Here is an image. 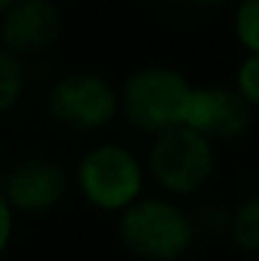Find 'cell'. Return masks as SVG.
Here are the masks:
<instances>
[{
    "label": "cell",
    "instance_id": "obj_1",
    "mask_svg": "<svg viewBox=\"0 0 259 261\" xmlns=\"http://www.w3.org/2000/svg\"><path fill=\"white\" fill-rule=\"evenodd\" d=\"M117 236L137 261H181L198 242L190 211L168 195H143L123 208Z\"/></svg>",
    "mask_w": 259,
    "mask_h": 261
},
{
    "label": "cell",
    "instance_id": "obj_2",
    "mask_svg": "<svg viewBox=\"0 0 259 261\" xmlns=\"http://www.w3.org/2000/svg\"><path fill=\"white\" fill-rule=\"evenodd\" d=\"M193 84L181 70L168 64H145L131 70L117 86L120 117L145 136L184 125Z\"/></svg>",
    "mask_w": 259,
    "mask_h": 261
},
{
    "label": "cell",
    "instance_id": "obj_3",
    "mask_svg": "<svg viewBox=\"0 0 259 261\" xmlns=\"http://www.w3.org/2000/svg\"><path fill=\"white\" fill-rule=\"evenodd\" d=\"M73 184L86 206L103 214H120L143 197L145 164L131 147L120 142H101L78 159Z\"/></svg>",
    "mask_w": 259,
    "mask_h": 261
},
{
    "label": "cell",
    "instance_id": "obj_4",
    "mask_svg": "<svg viewBox=\"0 0 259 261\" xmlns=\"http://www.w3.org/2000/svg\"><path fill=\"white\" fill-rule=\"evenodd\" d=\"M145 175L168 197H193L212 181L218 159L215 145L187 125L168 128L151 136V147L145 156Z\"/></svg>",
    "mask_w": 259,
    "mask_h": 261
},
{
    "label": "cell",
    "instance_id": "obj_5",
    "mask_svg": "<svg viewBox=\"0 0 259 261\" xmlns=\"http://www.w3.org/2000/svg\"><path fill=\"white\" fill-rule=\"evenodd\" d=\"M48 114L56 125L76 134H95L120 117L117 86L101 72L78 70L56 78L45 97Z\"/></svg>",
    "mask_w": 259,
    "mask_h": 261
},
{
    "label": "cell",
    "instance_id": "obj_6",
    "mask_svg": "<svg viewBox=\"0 0 259 261\" xmlns=\"http://www.w3.org/2000/svg\"><path fill=\"white\" fill-rule=\"evenodd\" d=\"M251 122H254V109L234 86H193L187 111H184V125L209 139L212 145L245 136Z\"/></svg>",
    "mask_w": 259,
    "mask_h": 261
},
{
    "label": "cell",
    "instance_id": "obj_7",
    "mask_svg": "<svg viewBox=\"0 0 259 261\" xmlns=\"http://www.w3.org/2000/svg\"><path fill=\"white\" fill-rule=\"evenodd\" d=\"M0 192L14 214H45L70 192V172L53 159L28 156L6 172Z\"/></svg>",
    "mask_w": 259,
    "mask_h": 261
},
{
    "label": "cell",
    "instance_id": "obj_8",
    "mask_svg": "<svg viewBox=\"0 0 259 261\" xmlns=\"http://www.w3.org/2000/svg\"><path fill=\"white\" fill-rule=\"evenodd\" d=\"M61 28V9L53 0H17L0 14V47L34 59L56 45Z\"/></svg>",
    "mask_w": 259,
    "mask_h": 261
},
{
    "label": "cell",
    "instance_id": "obj_9",
    "mask_svg": "<svg viewBox=\"0 0 259 261\" xmlns=\"http://www.w3.org/2000/svg\"><path fill=\"white\" fill-rule=\"evenodd\" d=\"M231 245L243 253H259V195H248L229 211Z\"/></svg>",
    "mask_w": 259,
    "mask_h": 261
},
{
    "label": "cell",
    "instance_id": "obj_10",
    "mask_svg": "<svg viewBox=\"0 0 259 261\" xmlns=\"http://www.w3.org/2000/svg\"><path fill=\"white\" fill-rule=\"evenodd\" d=\"M26 89H28L26 59H20V56L9 53L6 47H0V117L20 106Z\"/></svg>",
    "mask_w": 259,
    "mask_h": 261
},
{
    "label": "cell",
    "instance_id": "obj_11",
    "mask_svg": "<svg viewBox=\"0 0 259 261\" xmlns=\"http://www.w3.org/2000/svg\"><path fill=\"white\" fill-rule=\"evenodd\" d=\"M234 36L245 53H259V0H234Z\"/></svg>",
    "mask_w": 259,
    "mask_h": 261
},
{
    "label": "cell",
    "instance_id": "obj_12",
    "mask_svg": "<svg viewBox=\"0 0 259 261\" xmlns=\"http://www.w3.org/2000/svg\"><path fill=\"white\" fill-rule=\"evenodd\" d=\"M195 225V236H206V239H223L229 233V208L220 203H206V206L190 211Z\"/></svg>",
    "mask_w": 259,
    "mask_h": 261
},
{
    "label": "cell",
    "instance_id": "obj_13",
    "mask_svg": "<svg viewBox=\"0 0 259 261\" xmlns=\"http://www.w3.org/2000/svg\"><path fill=\"white\" fill-rule=\"evenodd\" d=\"M234 89L245 97V103L254 111L259 109V53H245L234 75Z\"/></svg>",
    "mask_w": 259,
    "mask_h": 261
},
{
    "label": "cell",
    "instance_id": "obj_14",
    "mask_svg": "<svg viewBox=\"0 0 259 261\" xmlns=\"http://www.w3.org/2000/svg\"><path fill=\"white\" fill-rule=\"evenodd\" d=\"M11 236H14V211H11L9 200H6L3 192H0V256L9 250Z\"/></svg>",
    "mask_w": 259,
    "mask_h": 261
},
{
    "label": "cell",
    "instance_id": "obj_15",
    "mask_svg": "<svg viewBox=\"0 0 259 261\" xmlns=\"http://www.w3.org/2000/svg\"><path fill=\"white\" fill-rule=\"evenodd\" d=\"M190 3H198V6H226V3H234V0H190Z\"/></svg>",
    "mask_w": 259,
    "mask_h": 261
},
{
    "label": "cell",
    "instance_id": "obj_16",
    "mask_svg": "<svg viewBox=\"0 0 259 261\" xmlns=\"http://www.w3.org/2000/svg\"><path fill=\"white\" fill-rule=\"evenodd\" d=\"M14 3H17V0H0V14H3V11L9 9V6H14Z\"/></svg>",
    "mask_w": 259,
    "mask_h": 261
}]
</instances>
